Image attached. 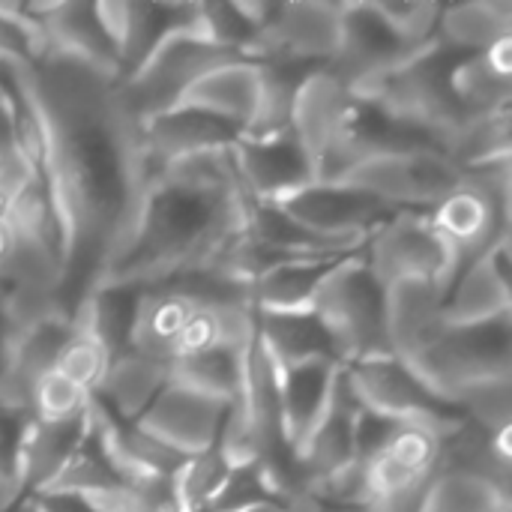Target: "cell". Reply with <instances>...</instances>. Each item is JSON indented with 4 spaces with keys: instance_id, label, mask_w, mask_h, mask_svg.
I'll use <instances>...</instances> for the list:
<instances>
[{
    "instance_id": "cell-1",
    "label": "cell",
    "mask_w": 512,
    "mask_h": 512,
    "mask_svg": "<svg viewBox=\"0 0 512 512\" xmlns=\"http://www.w3.org/2000/svg\"><path fill=\"white\" fill-rule=\"evenodd\" d=\"M36 117L33 168L57 219L60 309L75 318L96 291L147 177L141 123L117 96V75L42 51L6 60Z\"/></svg>"
},
{
    "instance_id": "cell-2",
    "label": "cell",
    "mask_w": 512,
    "mask_h": 512,
    "mask_svg": "<svg viewBox=\"0 0 512 512\" xmlns=\"http://www.w3.org/2000/svg\"><path fill=\"white\" fill-rule=\"evenodd\" d=\"M246 213L249 192L237 177L231 147L156 165L144 177L99 285L153 288L213 267L246 234Z\"/></svg>"
},
{
    "instance_id": "cell-3",
    "label": "cell",
    "mask_w": 512,
    "mask_h": 512,
    "mask_svg": "<svg viewBox=\"0 0 512 512\" xmlns=\"http://www.w3.org/2000/svg\"><path fill=\"white\" fill-rule=\"evenodd\" d=\"M465 51L444 45L441 39L423 45L402 63L360 81L351 93L360 102L375 105L396 123L420 132L438 150L468 120L453 96L450 75Z\"/></svg>"
},
{
    "instance_id": "cell-4",
    "label": "cell",
    "mask_w": 512,
    "mask_h": 512,
    "mask_svg": "<svg viewBox=\"0 0 512 512\" xmlns=\"http://www.w3.org/2000/svg\"><path fill=\"white\" fill-rule=\"evenodd\" d=\"M387 291L369 273L363 252L339 261L318 288L315 318L327 330L342 366L393 357L387 342Z\"/></svg>"
},
{
    "instance_id": "cell-5",
    "label": "cell",
    "mask_w": 512,
    "mask_h": 512,
    "mask_svg": "<svg viewBox=\"0 0 512 512\" xmlns=\"http://www.w3.org/2000/svg\"><path fill=\"white\" fill-rule=\"evenodd\" d=\"M510 165L512 159H501L465 171L462 183L429 210V219L453 249L456 273L510 240Z\"/></svg>"
},
{
    "instance_id": "cell-6",
    "label": "cell",
    "mask_w": 512,
    "mask_h": 512,
    "mask_svg": "<svg viewBox=\"0 0 512 512\" xmlns=\"http://www.w3.org/2000/svg\"><path fill=\"white\" fill-rule=\"evenodd\" d=\"M405 366L450 405L474 381L507 378L512 375V312L480 324H444Z\"/></svg>"
},
{
    "instance_id": "cell-7",
    "label": "cell",
    "mask_w": 512,
    "mask_h": 512,
    "mask_svg": "<svg viewBox=\"0 0 512 512\" xmlns=\"http://www.w3.org/2000/svg\"><path fill=\"white\" fill-rule=\"evenodd\" d=\"M231 60H246V57L237 51L219 48L201 39L198 33L171 36L141 69L117 81L120 105L135 123H147L165 111L180 108L198 78H204L210 69L231 63Z\"/></svg>"
},
{
    "instance_id": "cell-8",
    "label": "cell",
    "mask_w": 512,
    "mask_h": 512,
    "mask_svg": "<svg viewBox=\"0 0 512 512\" xmlns=\"http://www.w3.org/2000/svg\"><path fill=\"white\" fill-rule=\"evenodd\" d=\"M363 261L384 288L411 279L450 288L456 276L453 249L426 210H396L378 231L369 234Z\"/></svg>"
},
{
    "instance_id": "cell-9",
    "label": "cell",
    "mask_w": 512,
    "mask_h": 512,
    "mask_svg": "<svg viewBox=\"0 0 512 512\" xmlns=\"http://www.w3.org/2000/svg\"><path fill=\"white\" fill-rule=\"evenodd\" d=\"M462 168L438 147H417L402 153H381L354 165L342 180L354 189L369 192L393 210H432L459 183Z\"/></svg>"
},
{
    "instance_id": "cell-10",
    "label": "cell",
    "mask_w": 512,
    "mask_h": 512,
    "mask_svg": "<svg viewBox=\"0 0 512 512\" xmlns=\"http://www.w3.org/2000/svg\"><path fill=\"white\" fill-rule=\"evenodd\" d=\"M351 393L357 402L375 414L384 417L396 426L402 423H423L441 432V438H450L465 426V414L438 399L414 372L396 357H381V360H363L342 366Z\"/></svg>"
},
{
    "instance_id": "cell-11",
    "label": "cell",
    "mask_w": 512,
    "mask_h": 512,
    "mask_svg": "<svg viewBox=\"0 0 512 512\" xmlns=\"http://www.w3.org/2000/svg\"><path fill=\"white\" fill-rule=\"evenodd\" d=\"M342 39V3H276L267 24L255 33L246 60L327 66Z\"/></svg>"
},
{
    "instance_id": "cell-12",
    "label": "cell",
    "mask_w": 512,
    "mask_h": 512,
    "mask_svg": "<svg viewBox=\"0 0 512 512\" xmlns=\"http://www.w3.org/2000/svg\"><path fill=\"white\" fill-rule=\"evenodd\" d=\"M96 15L117 48L120 81L141 69L171 36L198 33V3L96 0Z\"/></svg>"
},
{
    "instance_id": "cell-13",
    "label": "cell",
    "mask_w": 512,
    "mask_h": 512,
    "mask_svg": "<svg viewBox=\"0 0 512 512\" xmlns=\"http://www.w3.org/2000/svg\"><path fill=\"white\" fill-rule=\"evenodd\" d=\"M288 219L327 240H366L396 210L348 183H309L273 201Z\"/></svg>"
},
{
    "instance_id": "cell-14",
    "label": "cell",
    "mask_w": 512,
    "mask_h": 512,
    "mask_svg": "<svg viewBox=\"0 0 512 512\" xmlns=\"http://www.w3.org/2000/svg\"><path fill=\"white\" fill-rule=\"evenodd\" d=\"M228 411L231 402L168 378V384L156 393L150 408L135 423L180 456H195L219 444Z\"/></svg>"
},
{
    "instance_id": "cell-15",
    "label": "cell",
    "mask_w": 512,
    "mask_h": 512,
    "mask_svg": "<svg viewBox=\"0 0 512 512\" xmlns=\"http://www.w3.org/2000/svg\"><path fill=\"white\" fill-rule=\"evenodd\" d=\"M420 48L405 45L375 12V3H342V39L333 60L324 66L342 84L357 87L360 81L402 63Z\"/></svg>"
},
{
    "instance_id": "cell-16",
    "label": "cell",
    "mask_w": 512,
    "mask_h": 512,
    "mask_svg": "<svg viewBox=\"0 0 512 512\" xmlns=\"http://www.w3.org/2000/svg\"><path fill=\"white\" fill-rule=\"evenodd\" d=\"M231 159L249 198L264 204L315 183V171L291 129L273 138H240L231 144Z\"/></svg>"
},
{
    "instance_id": "cell-17",
    "label": "cell",
    "mask_w": 512,
    "mask_h": 512,
    "mask_svg": "<svg viewBox=\"0 0 512 512\" xmlns=\"http://www.w3.org/2000/svg\"><path fill=\"white\" fill-rule=\"evenodd\" d=\"M357 417H360V402L351 393L345 369H342L333 384L330 405H327L324 417L318 420L312 435L300 444V450H294V459H297V468L303 474L309 495L327 477L339 474L351 462H360L357 459V435H354Z\"/></svg>"
},
{
    "instance_id": "cell-18",
    "label": "cell",
    "mask_w": 512,
    "mask_h": 512,
    "mask_svg": "<svg viewBox=\"0 0 512 512\" xmlns=\"http://www.w3.org/2000/svg\"><path fill=\"white\" fill-rule=\"evenodd\" d=\"M441 432L423 423H402L384 447L366 459V489L372 498L399 495L432 480L441 471Z\"/></svg>"
},
{
    "instance_id": "cell-19",
    "label": "cell",
    "mask_w": 512,
    "mask_h": 512,
    "mask_svg": "<svg viewBox=\"0 0 512 512\" xmlns=\"http://www.w3.org/2000/svg\"><path fill=\"white\" fill-rule=\"evenodd\" d=\"M351 108H354L351 87L342 84L336 75H330L324 66L312 69L300 84L291 114V135L303 147L312 171H318L321 159L342 135Z\"/></svg>"
},
{
    "instance_id": "cell-20",
    "label": "cell",
    "mask_w": 512,
    "mask_h": 512,
    "mask_svg": "<svg viewBox=\"0 0 512 512\" xmlns=\"http://www.w3.org/2000/svg\"><path fill=\"white\" fill-rule=\"evenodd\" d=\"M512 312L510 240L456 273L444 300V324H480Z\"/></svg>"
},
{
    "instance_id": "cell-21",
    "label": "cell",
    "mask_w": 512,
    "mask_h": 512,
    "mask_svg": "<svg viewBox=\"0 0 512 512\" xmlns=\"http://www.w3.org/2000/svg\"><path fill=\"white\" fill-rule=\"evenodd\" d=\"M30 12L48 51L93 63L120 81V57L96 15V3H30Z\"/></svg>"
},
{
    "instance_id": "cell-22",
    "label": "cell",
    "mask_w": 512,
    "mask_h": 512,
    "mask_svg": "<svg viewBox=\"0 0 512 512\" xmlns=\"http://www.w3.org/2000/svg\"><path fill=\"white\" fill-rule=\"evenodd\" d=\"M234 141H240V132L234 126L189 105H180L174 111H165L141 123V147H144L147 171L180 156L231 147Z\"/></svg>"
},
{
    "instance_id": "cell-23",
    "label": "cell",
    "mask_w": 512,
    "mask_h": 512,
    "mask_svg": "<svg viewBox=\"0 0 512 512\" xmlns=\"http://www.w3.org/2000/svg\"><path fill=\"white\" fill-rule=\"evenodd\" d=\"M339 372L342 366L333 360H312V363L276 369L279 423H282V438L291 450H300V444L312 435V429L324 417Z\"/></svg>"
},
{
    "instance_id": "cell-24",
    "label": "cell",
    "mask_w": 512,
    "mask_h": 512,
    "mask_svg": "<svg viewBox=\"0 0 512 512\" xmlns=\"http://www.w3.org/2000/svg\"><path fill=\"white\" fill-rule=\"evenodd\" d=\"M387 291V342L396 360H411L444 327L447 288L438 282H396Z\"/></svg>"
},
{
    "instance_id": "cell-25",
    "label": "cell",
    "mask_w": 512,
    "mask_h": 512,
    "mask_svg": "<svg viewBox=\"0 0 512 512\" xmlns=\"http://www.w3.org/2000/svg\"><path fill=\"white\" fill-rule=\"evenodd\" d=\"M258 90H261V63L231 60V63L210 69L204 78H198L195 87L186 93L183 105L225 120L243 138V132L249 129L255 117Z\"/></svg>"
},
{
    "instance_id": "cell-26",
    "label": "cell",
    "mask_w": 512,
    "mask_h": 512,
    "mask_svg": "<svg viewBox=\"0 0 512 512\" xmlns=\"http://www.w3.org/2000/svg\"><path fill=\"white\" fill-rule=\"evenodd\" d=\"M453 96L465 117L512 108V36L489 51L465 54L450 75Z\"/></svg>"
},
{
    "instance_id": "cell-27",
    "label": "cell",
    "mask_w": 512,
    "mask_h": 512,
    "mask_svg": "<svg viewBox=\"0 0 512 512\" xmlns=\"http://www.w3.org/2000/svg\"><path fill=\"white\" fill-rule=\"evenodd\" d=\"M84 432H87V414L72 423L27 420L21 441H18V480H21L24 498H33L48 489V483L60 474L66 459L81 444Z\"/></svg>"
},
{
    "instance_id": "cell-28",
    "label": "cell",
    "mask_w": 512,
    "mask_h": 512,
    "mask_svg": "<svg viewBox=\"0 0 512 512\" xmlns=\"http://www.w3.org/2000/svg\"><path fill=\"white\" fill-rule=\"evenodd\" d=\"M345 258H300V261L276 264L273 270H267L261 279L252 282V309L258 315L312 312L321 282Z\"/></svg>"
},
{
    "instance_id": "cell-29",
    "label": "cell",
    "mask_w": 512,
    "mask_h": 512,
    "mask_svg": "<svg viewBox=\"0 0 512 512\" xmlns=\"http://www.w3.org/2000/svg\"><path fill=\"white\" fill-rule=\"evenodd\" d=\"M195 309L198 306L189 297L177 294L168 285L144 288L129 348L144 354V357H150V360H159V363L171 366L174 363L177 336H180V330L186 327V321L192 318Z\"/></svg>"
},
{
    "instance_id": "cell-30",
    "label": "cell",
    "mask_w": 512,
    "mask_h": 512,
    "mask_svg": "<svg viewBox=\"0 0 512 512\" xmlns=\"http://www.w3.org/2000/svg\"><path fill=\"white\" fill-rule=\"evenodd\" d=\"M168 378L171 366L126 348L123 354L111 357L96 396L123 420H138L150 408L156 393L168 384Z\"/></svg>"
},
{
    "instance_id": "cell-31",
    "label": "cell",
    "mask_w": 512,
    "mask_h": 512,
    "mask_svg": "<svg viewBox=\"0 0 512 512\" xmlns=\"http://www.w3.org/2000/svg\"><path fill=\"white\" fill-rule=\"evenodd\" d=\"M255 324H258V342L276 369L300 366L312 360L339 363L333 342L327 330L321 327V321L315 318V312H300V315H258L255 312Z\"/></svg>"
},
{
    "instance_id": "cell-32",
    "label": "cell",
    "mask_w": 512,
    "mask_h": 512,
    "mask_svg": "<svg viewBox=\"0 0 512 512\" xmlns=\"http://www.w3.org/2000/svg\"><path fill=\"white\" fill-rule=\"evenodd\" d=\"M512 36L510 0H477V3H453L441 6L438 39L456 51L480 54Z\"/></svg>"
},
{
    "instance_id": "cell-33",
    "label": "cell",
    "mask_w": 512,
    "mask_h": 512,
    "mask_svg": "<svg viewBox=\"0 0 512 512\" xmlns=\"http://www.w3.org/2000/svg\"><path fill=\"white\" fill-rule=\"evenodd\" d=\"M144 288H129V285H99L75 312V327L96 336L102 348L117 357L129 348L132 327L138 318Z\"/></svg>"
},
{
    "instance_id": "cell-34",
    "label": "cell",
    "mask_w": 512,
    "mask_h": 512,
    "mask_svg": "<svg viewBox=\"0 0 512 512\" xmlns=\"http://www.w3.org/2000/svg\"><path fill=\"white\" fill-rule=\"evenodd\" d=\"M318 66H300V63H261V90L258 105L249 129L243 138H273L291 129L294 99L306 75Z\"/></svg>"
},
{
    "instance_id": "cell-35",
    "label": "cell",
    "mask_w": 512,
    "mask_h": 512,
    "mask_svg": "<svg viewBox=\"0 0 512 512\" xmlns=\"http://www.w3.org/2000/svg\"><path fill=\"white\" fill-rule=\"evenodd\" d=\"M512 108L510 111H495V114H480L468 117L447 141L444 153L462 168H480L492 165L501 159H512Z\"/></svg>"
},
{
    "instance_id": "cell-36",
    "label": "cell",
    "mask_w": 512,
    "mask_h": 512,
    "mask_svg": "<svg viewBox=\"0 0 512 512\" xmlns=\"http://www.w3.org/2000/svg\"><path fill=\"white\" fill-rule=\"evenodd\" d=\"M126 480L123 474L114 468L111 456L105 453L93 423H90V411H87V432L81 438V444L75 447V453L66 459V465L60 468V474L48 483L45 492L54 495H99V492H111L120 489ZM39 492V495H45Z\"/></svg>"
},
{
    "instance_id": "cell-37",
    "label": "cell",
    "mask_w": 512,
    "mask_h": 512,
    "mask_svg": "<svg viewBox=\"0 0 512 512\" xmlns=\"http://www.w3.org/2000/svg\"><path fill=\"white\" fill-rule=\"evenodd\" d=\"M510 507L512 492L462 471H438L429 492V512H510Z\"/></svg>"
},
{
    "instance_id": "cell-38",
    "label": "cell",
    "mask_w": 512,
    "mask_h": 512,
    "mask_svg": "<svg viewBox=\"0 0 512 512\" xmlns=\"http://www.w3.org/2000/svg\"><path fill=\"white\" fill-rule=\"evenodd\" d=\"M243 357L246 354L216 348V351H207V354H198V357L174 360L171 363V378L192 387V390H201L207 396L234 402L237 393H240V384H243Z\"/></svg>"
},
{
    "instance_id": "cell-39",
    "label": "cell",
    "mask_w": 512,
    "mask_h": 512,
    "mask_svg": "<svg viewBox=\"0 0 512 512\" xmlns=\"http://www.w3.org/2000/svg\"><path fill=\"white\" fill-rule=\"evenodd\" d=\"M228 474H231V462L225 459L219 444H213L210 450H201L195 456H186V462L174 474V492H177L180 510H210L216 495L222 492Z\"/></svg>"
},
{
    "instance_id": "cell-40",
    "label": "cell",
    "mask_w": 512,
    "mask_h": 512,
    "mask_svg": "<svg viewBox=\"0 0 512 512\" xmlns=\"http://www.w3.org/2000/svg\"><path fill=\"white\" fill-rule=\"evenodd\" d=\"M453 405L465 414L468 423L480 426L489 435H501L512 429V375L486 378L462 387L453 396Z\"/></svg>"
},
{
    "instance_id": "cell-41",
    "label": "cell",
    "mask_w": 512,
    "mask_h": 512,
    "mask_svg": "<svg viewBox=\"0 0 512 512\" xmlns=\"http://www.w3.org/2000/svg\"><path fill=\"white\" fill-rule=\"evenodd\" d=\"M90 393L63 378L60 372H45L33 387V420L36 423H72L87 414Z\"/></svg>"
},
{
    "instance_id": "cell-42",
    "label": "cell",
    "mask_w": 512,
    "mask_h": 512,
    "mask_svg": "<svg viewBox=\"0 0 512 512\" xmlns=\"http://www.w3.org/2000/svg\"><path fill=\"white\" fill-rule=\"evenodd\" d=\"M108 363H111V354L102 348V342L75 327V333L69 336V342L63 345V351L54 363V372H60L63 378H69L72 384H78L87 393H96L105 378Z\"/></svg>"
},
{
    "instance_id": "cell-43",
    "label": "cell",
    "mask_w": 512,
    "mask_h": 512,
    "mask_svg": "<svg viewBox=\"0 0 512 512\" xmlns=\"http://www.w3.org/2000/svg\"><path fill=\"white\" fill-rule=\"evenodd\" d=\"M375 3V12L381 21L393 30L396 39H402L411 48H423L438 39V18H441V3L417 0V3Z\"/></svg>"
},
{
    "instance_id": "cell-44",
    "label": "cell",
    "mask_w": 512,
    "mask_h": 512,
    "mask_svg": "<svg viewBox=\"0 0 512 512\" xmlns=\"http://www.w3.org/2000/svg\"><path fill=\"white\" fill-rule=\"evenodd\" d=\"M198 36L246 57L255 30L240 15L237 3H198Z\"/></svg>"
},
{
    "instance_id": "cell-45",
    "label": "cell",
    "mask_w": 512,
    "mask_h": 512,
    "mask_svg": "<svg viewBox=\"0 0 512 512\" xmlns=\"http://www.w3.org/2000/svg\"><path fill=\"white\" fill-rule=\"evenodd\" d=\"M258 504H279V501L267 492L258 465L249 462V465L231 468V474H228L222 492L216 495L210 512H237L246 510V507H258ZM282 507H285V504H282Z\"/></svg>"
},
{
    "instance_id": "cell-46",
    "label": "cell",
    "mask_w": 512,
    "mask_h": 512,
    "mask_svg": "<svg viewBox=\"0 0 512 512\" xmlns=\"http://www.w3.org/2000/svg\"><path fill=\"white\" fill-rule=\"evenodd\" d=\"M216 348H222V333H219L216 309L198 306L192 312V318L186 321V327L180 330V336H177L174 360L198 357V354H207V351H216Z\"/></svg>"
},
{
    "instance_id": "cell-47",
    "label": "cell",
    "mask_w": 512,
    "mask_h": 512,
    "mask_svg": "<svg viewBox=\"0 0 512 512\" xmlns=\"http://www.w3.org/2000/svg\"><path fill=\"white\" fill-rule=\"evenodd\" d=\"M435 477L426 480V483H420V486H414V489H405L399 495L372 498L360 512H429V492H432Z\"/></svg>"
},
{
    "instance_id": "cell-48",
    "label": "cell",
    "mask_w": 512,
    "mask_h": 512,
    "mask_svg": "<svg viewBox=\"0 0 512 512\" xmlns=\"http://www.w3.org/2000/svg\"><path fill=\"white\" fill-rule=\"evenodd\" d=\"M18 150V114L9 90L0 84V159Z\"/></svg>"
},
{
    "instance_id": "cell-49",
    "label": "cell",
    "mask_w": 512,
    "mask_h": 512,
    "mask_svg": "<svg viewBox=\"0 0 512 512\" xmlns=\"http://www.w3.org/2000/svg\"><path fill=\"white\" fill-rule=\"evenodd\" d=\"M33 512H99L84 495H54V492H45V495H33L27 498Z\"/></svg>"
},
{
    "instance_id": "cell-50",
    "label": "cell",
    "mask_w": 512,
    "mask_h": 512,
    "mask_svg": "<svg viewBox=\"0 0 512 512\" xmlns=\"http://www.w3.org/2000/svg\"><path fill=\"white\" fill-rule=\"evenodd\" d=\"M24 501V489L18 474L12 471H0V512H12Z\"/></svg>"
},
{
    "instance_id": "cell-51",
    "label": "cell",
    "mask_w": 512,
    "mask_h": 512,
    "mask_svg": "<svg viewBox=\"0 0 512 512\" xmlns=\"http://www.w3.org/2000/svg\"><path fill=\"white\" fill-rule=\"evenodd\" d=\"M12 342H15V333L9 327V318L3 312V300H0V375L6 369V360H9V351H12Z\"/></svg>"
},
{
    "instance_id": "cell-52",
    "label": "cell",
    "mask_w": 512,
    "mask_h": 512,
    "mask_svg": "<svg viewBox=\"0 0 512 512\" xmlns=\"http://www.w3.org/2000/svg\"><path fill=\"white\" fill-rule=\"evenodd\" d=\"M288 507H282V504H258V507H246V510H237V512H285Z\"/></svg>"
},
{
    "instance_id": "cell-53",
    "label": "cell",
    "mask_w": 512,
    "mask_h": 512,
    "mask_svg": "<svg viewBox=\"0 0 512 512\" xmlns=\"http://www.w3.org/2000/svg\"><path fill=\"white\" fill-rule=\"evenodd\" d=\"M12 512H33V507H30V501L24 498V501H21V504H18V507H15Z\"/></svg>"
},
{
    "instance_id": "cell-54",
    "label": "cell",
    "mask_w": 512,
    "mask_h": 512,
    "mask_svg": "<svg viewBox=\"0 0 512 512\" xmlns=\"http://www.w3.org/2000/svg\"><path fill=\"white\" fill-rule=\"evenodd\" d=\"M201 512H210V510H201Z\"/></svg>"
}]
</instances>
